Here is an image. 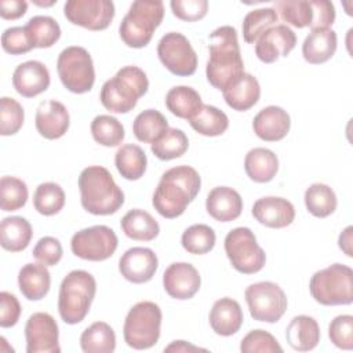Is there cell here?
I'll list each match as a JSON object with an SVG mask.
<instances>
[{
	"mask_svg": "<svg viewBox=\"0 0 353 353\" xmlns=\"http://www.w3.org/2000/svg\"><path fill=\"white\" fill-rule=\"evenodd\" d=\"M200 188L201 178L193 167H172L161 175L153 193L152 204L161 216L167 219L176 218L196 199Z\"/></svg>",
	"mask_w": 353,
	"mask_h": 353,
	"instance_id": "cell-1",
	"label": "cell"
},
{
	"mask_svg": "<svg viewBox=\"0 0 353 353\" xmlns=\"http://www.w3.org/2000/svg\"><path fill=\"white\" fill-rule=\"evenodd\" d=\"M210 58L205 66L208 83L223 91L244 74V62L240 52L237 30L225 25L210 34Z\"/></svg>",
	"mask_w": 353,
	"mask_h": 353,
	"instance_id": "cell-2",
	"label": "cell"
},
{
	"mask_svg": "<svg viewBox=\"0 0 353 353\" xmlns=\"http://www.w3.org/2000/svg\"><path fill=\"white\" fill-rule=\"evenodd\" d=\"M80 201L92 215H110L124 204V193L102 165H88L79 175Z\"/></svg>",
	"mask_w": 353,
	"mask_h": 353,
	"instance_id": "cell-3",
	"label": "cell"
},
{
	"mask_svg": "<svg viewBox=\"0 0 353 353\" xmlns=\"http://www.w3.org/2000/svg\"><path fill=\"white\" fill-rule=\"evenodd\" d=\"M149 80L146 73L134 65L123 66L106 80L101 88L99 99L103 108L112 113H128L146 94Z\"/></svg>",
	"mask_w": 353,
	"mask_h": 353,
	"instance_id": "cell-4",
	"label": "cell"
},
{
	"mask_svg": "<svg viewBox=\"0 0 353 353\" xmlns=\"http://www.w3.org/2000/svg\"><path fill=\"white\" fill-rule=\"evenodd\" d=\"M97 292L94 276L85 270L76 269L69 272L58 294V312L66 324H77L88 314Z\"/></svg>",
	"mask_w": 353,
	"mask_h": 353,
	"instance_id": "cell-5",
	"label": "cell"
},
{
	"mask_svg": "<svg viewBox=\"0 0 353 353\" xmlns=\"http://www.w3.org/2000/svg\"><path fill=\"white\" fill-rule=\"evenodd\" d=\"M164 18V4L160 0H137L124 15L119 33L125 46L131 48L146 47L154 30Z\"/></svg>",
	"mask_w": 353,
	"mask_h": 353,
	"instance_id": "cell-6",
	"label": "cell"
},
{
	"mask_svg": "<svg viewBox=\"0 0 353 353\" xmlns=\"http://www.w3.org/2000/svg\"><path fill=\"white\" fill-rule=\"evenodd\" d=\"M309 291L320 305H350L353 302L352 268L342 263H332L317 270L309 281Z\"/></svg>",
	"mask_w": 353,
	"mask_h": 353,
	"instance_id": "cell-7",
	"label": "cell"
},
{
	"mask_svg": "<svg viewBox=\"0 0 353 353\" xmlns=\"http://www.w3.org/2000/svg\"><path fill=\"white\" fill-rule=\"evenodd\" d=\"M161 309L157 303L142 301L135 303L127 313L123 336L125 343L137 350L154 346L160 338Z\"/></svg>",
	"mask_w": 353,
	"mask_h": 353,
	"instance_id": "cell-8",
	"label": "cell"
},
{
	"mask_svg": "<svg viewBox=\"0 0 353 353\" xmlns=\"http://www.w3.org/2000/svg\"><path fill=\"white\" fill-rule=\"evenodd\" d=\"M274 11L298 29L330 28L335 21V7L328 0H280L274 1Z\"/></svg>",
	"mask_w": 353,
	"mask_h": 353,
	"instance_id": "cell-9",
	"label": "cell"
},
{
	"mask_svg": "<svg viewBox=\"0 0 353 353\" xmlns=\"http://www.w3.org/2000/svg\"><path fill=\"white\" fill-rule=\"evenodd\" d=\"M57 72L66 90L74 94L88 92L95 83V69L90 52L80 46H70L61 51Z\"/></svg>",
	"mask_w": 353,
	"mask_h": 353,
	"instance_id": "cell-10",
	"label": "cell"
},
{
	"mask_svg": "<svg viewBox=\"0 0 353 353\" xmlns=\"http://www.w3.org/2000/svg\"><path fill=\"white\" fill-rule=\"evenodd\" d=\"M225 252L232 266L243 274H254L266 263V254L248 228H234L225 237Z\"/></svg>",
	"mask_w": 353,
	"mask_h": 353,
	"instance_id": "cell-11",
	"label": "cell"
},
{
	"mask_svg": "<svg viewBox=\"0 0 353 353\" xmlns=\"http://www.w3.org/2000/svg\"><path fill=\"white\" fill-rule=\"evenodd\" d=\"M244 298L251 317L256 321L277 323L288 306L284 291L273 281H259L248 285Z\"/></svg>",
	"mask_w": 353,
	"mask_h": 353,
	"instance_id": "cell-12",
	"label": "cell"
},
{
	"mask_svg": "<svg viewBox=\"0 0 353 353\" xmlns=\"http://www.w3.org/2000/svg\"><path fill=\"white\" fill-rule=\"evenodd\" d=\"M119 240L114 230L106 225H95L81 229L72 236L70 248L72 252L85 261L99 262L110 258Z\"/></svg>",
	"mask_w": 353,
	"mask_h": 353,
	"instance_id": "cell-13",
	"label": "cell"
},
{
	"mask_svg": "<svg viewBox=\"0 0 353 353\" xmlns=\"http://www.w3.org/2000/svg\"><path fill=\"white\" fill-rule=\"evenodd\" d=\"M157 55L163 66L175 76H192L197 69L196 51L179 32H168L160 39Z\"/></svg>",
	"mask_w": 353,
	"mask_h": 353,
	"instance_id": "cell-14",
	"label": "cell"
},
{
	"mask_svg": "<svg viewBox=\"0 0 353 353\" xmlns=\"http://www.w3.org/2000/svg\"><path fill=\"white\" fill-rule=\"evenodd\" d=\"M63 14L73 25L88 30H103L114 18V4L110 0H68Z\"/></svg>",
	"mask_w": 353,
	"mask_h": 353,
	"instance_id": "cell-15",
	"label": "cell"
},
{
	"mask_svg": "<svg viewBox=\"0 0 353 353\" xmlns=\"http://www.w3.org/2000/svg\"><path fill=\"white\" fill-rule=\"evenodd\" d=\"M28 353H59V330L55 319L44 312L33 313L25 324Z\"/></svg>",
	"mask_w": 353,
	"mask_h": 353,
	"instance_id": "cell-16",
	"label": "cell"
},
{
	"mask_svg": "<svg viewBox=\"0 0 353 353\" xmlns=\"http://www.w3.org/2000/svg\"><path fill=\"white\" fill-rule=\"evenodd\" d=\"M200 285L199 270L188 262H174L163 273V287L174 299L185 301L193 298Z\"/></svg>",
	"mask_w": 353,
	"mask_h": 353,
	"instance_id": "cell-17",
	"label": "cell"
},
{
	"mask_svg": "<svg viewBox=\"0 0 353 353\" xmlns=\"http://www.w3.org/2000/svg\"><path fill=\"white\" fill-rule=\"evenodd\" d=\"M255 43L258 59L265 63H273L280 57H287L295 48L296 36L291 28L280 23L263 32Z\"/></svg>",
	"mask_w": 353,
	"mask_h": 353,
	"instance_id": "cell-18",
	"label": "cell"
},
{
	"mask_svg": "<svg viewBox=\"0 0 353 353\" xmlns=\"http://www.w3.org/2000/svg\"><path fill=\"white\" fill-rule=\"evenodd\" d=\"M157 268V255L153 250L146 247L128 248L119 261V272L125 280L134 284H142L152 280Z\"/></svg>",
	"mask_w": 353,
	"mask_h": 353,
	"instance_id": "cell-19",
	"label": "cell"
},
{
	"mask_svg": "<svg viewBox=\"0 0 353 353\" xmlns=\"http://www.w3.org/2000/svg\"><path fill=\"white\" fill-rule=\"evenodd\" d=\"M34 124L37 132L46 139H58L63 137L69 128V112L59 101H43L37 106Z\"/></svg>",
	"mask_w": 353,
	"mask_h": 353,
	"instance_id": "cell-20",
	"label": "cell"
},
{
	"mask_svg": "<svg viewBox=\"0 0 353 353\" xmlns=\"http://www.w3.org/2000/svg\"><path fill=\"white\" fill-rule=\"evenodd\" d=\"M50 72L40 61H26L19 63L12 73V85L15 91L25 97L33 98L44 92L50 85Z\"/></svg>",
	"mask_w": 353,
	"mask_h": 353,
	"instance_id": "cell-21",
	"label": "cell"
},
{
	"mask_svg": "<svg viewBox=\"0 0 353 353\" xmlns=\"http://www.w3.org/2000/svg\"><path fill=\"white\" fill-rule=\"evenodd\" d=\"M252 215L261 223L272 229H281L295 219V208L283 197L268 196L258 199L252 205Z\"/></svg>",
	"mask_w": 353,
	"mask_h": 353,
	"instance_id": "cell-22",
	"label": "cell"
},
{
	"mask_svg": "<svg viewBox=\"0 0 353 353\" xmlns=\"http://www.w3.org/2000/svg\"><path fill=\"white\" fill-rule=\"evenodd\" d=\"M290 114L283 108L276 105L263 108L252 120L255 135L266 142L281 141L290 132Z\"/></svg>",
	"mask_w": 353,
	"mask_h": 353,
	"instance_id": "cell-23",
	"label": "cell"
},
{
	"mask_svg": "<svg viewBox=\"0 0 353 353\" xmlns=\"http://www.w3.org/2000/svg\"><path fill=\"white\" fill-rule=\"evenodd\" d=\"M205 210L215 221L230 222L240 216L243 199L237 190L229 186H216L207 196Z\"/></svg>",
	"mask_w": 353,
	"mask_h": 353,
	"instance_id": "cell-24",
	"label": "cell"
},
{
	"mask_svg": "<svg viewBox=\"0 0 353 353\" xmlns=\"http://www.w3.org/2000/svg\"><path fill=\"white\" fill-rule=\"evenodd\" d=\"M208 320L215 334L221 336H230L243 325L244 314L237 301L225 296L214 302Z\"/></svg>",
	"mask_w": 353,
	"mask_h": 353,
	"instance_id": "cell-25",
	"label": "cell"
},
{
	"mask_svg": "<svg viewBox=\"0 0 353 353\" xmlns=\"http://www.w3.org/2000/svg\"><path fill=\"white\" fill-rule=\"evenodd\" d=\"M338 37L331 28L313 29L303 40L302 55L309 63L319 65L331 59L336 51Z\"/></svg>",
	"mask_w": 353,
	"mask_h": 353,
	"instance_id": "cell-26",
	"label": "cell"
},
{
	"mask_svg": "<svg viewBox=\"0 0 353 353\" xmlns=\"http://www.w3.org/2000/svg\"><path fill=\"white\" fill-rule=\"evenodd\" d=\"M319 323L306 314L295 316L285 328V339L288 345L298 352L313 350L320 342Z\"/></svg>",
	"mask_w": 353,
	"mask_h": 353,
	"instance_id": "cell-27",
	"label": "cell"
},
{
	"mask_svg": "<svg viewBox=\"0 0 353 353\" xmlns=\"http://www.w3.org/2000/svg\"><path fill=\"white\" fill-rule=\"evenodd\" d=\"M222 94L228 106L237 112H245L259 101L261 85L256 77L250 73H244L234 83L226 87Z\"/></svg>",
	"mask_w": 353,
	"mask_h": 353,
	"instance_id": "cell-28",
	"label": "cell"
},
{
	"mask_svg": "<svg viewBox=\"0 0 353 353\" xmlns=\"http://www.w3.org/2000/svg\"><path fill=\"white\" fill-rule=\"evenodd\" d=\"M51 285V276L43 263H26L18 273V287L22 295L29 301L43 299Z\"/></svg>",
	"mask_w": 353,
	"mask_h": 353,
	"instance_id": "cell-29",
	"label": "cell"
},
{
	"mask_svg": "<svg viewBox=\"0 0 353 353\" xmlns=\"http://www.w3.org/2000/svg\"><path fill=\"white\" fill-rule=\"evenodd\" d=\"M244 170L251 181L266 183L276 176L279 171V159L270 149L254 148L245 154Z\"/></svg>",
	"mask_w": 353,
	"mask_h": 353,
	"instance_id": "cell-30",
	"label": "cell"
},
{
	"mask_svg": "<svg viewBox=\"0 0 353 353\" xmlns=\"http://www.w3.org/2000/svg\"><path fill=\"white\" fill-rule=\"evenodd\" d=\"M33 236L32 225L22 216H6L0 223V244L6 251H23Z\"/></svg>",
	"mask_w": 353,
	"mask_h": 353,
	"instance_id": "cell-31",
	"label": "cell"
},
{
	"mask_svg": "<svg viewBox=\"0 0 353 353\" xmlns=\"http://www.w3.org/2000/svg\"><path fill=\"white\" fill-rule=\"evenodd\" d=\"M124 234L137 241H152L160 233L157 221L145 210H130L120 221Z\"/></svg>",
	"mask_w": 353,
	"mask_h": 353,
	"instance_id": "cell-32",
	"label": "cell"
},
{
	"mask_svg": "<svg viewBox=\"0 0 353 353\" xmlns=\"http://www.w3.org/2000/svg\"><path fill=\"white\" fill-rule=\"evenodd\" d=\"M200 94L189 85L172 87L165 95L167 109L179 119L190 120L203 106Z\"/></svg>",
	"mask_w": 353,
	"mask_h": 353,
	"instance_id": "cell-33",
	"label": "cell"
},
{
	"mask_svg": "<svg viewBox=\"0 0 353 353\" xmlns=\"http://www.w3.org/2000/svg\"><path fill=\"white\" fill-rule=\"evenodd\" d=\"M114 165L123 178L128 181H137L143 176L148 159L141 146L127 143L117 149L114 154Z\"/></svg>",
	"mask_w": 353,
	"mask_h": 353,
	"instance_id": "cell-34",
	"label": "cell"
},
{
	"mask_svg": "<svg viewBox=\"0 0 353 353\" xmlns=\"http://www.w3.org/2000/svg\"><path fill=\"white\" fill-rule=\"evenodd\" d=\"M84 353H112L116 349V334L105 321H95L80 335Z\"/></svg>",
	"mask_w": 353,
	"mask_h": 353,
	"instance_id": "cell-35",
	"label": "cell"
},
{
	"mask_svg": "<svg viewBox=\"0 0 353 353\" xmlns=\"http://www.w3.org/2000/svg\"><path fill=\"white\" fill-rule=\"evenodd\" d=\"M168 128L167 119L156 109H146L141 112L132 123V132L135 138L150 145L156 142Z\"/></svg>",
	"mask_w": 353,
	"mask_h": 353,
	"instance_id": "cell-36",
	"label": "cell"
},
{
	"mask_svg": "<svg viewBox=\"0 0 353 353\" xmlns=\"http://www.w3.org/2000/svg\"><path fill=\"white\" fill-rule=\"evenodd\" d=\"M25 29L34 48H50L61 37L59 23L47 15L32 17L25 25Z\"/></svg>",
	"mask_w": 353,
	"mask_h": 353,
	"instance_id": "cell-37",
	"label": "cell"
},
{
	"mask_svg": "<svg viewBox=\"0 0 353 353\" xmlns=\"http://www.w3.org/2000/svg\"><path fill=\"white\" fill-rule=\"evenodd\" d=\"M189 123L196 132L204 137L222 135L229 127L226 113L212 105H203L199 113L194 114Z\"/></svg>",
	"mask_w": 353,
	"mask_h": 353,
	"instance_id": "cell-38",
	"label": "cell"
},
{
	"mask_svg": "<svg viewBox=\"0 0 353 353\" xmlns=\"http://www.w3.org/2000/svg\"><path fill=\"white\" fill-rule=\"evenodd\" d=\"M306 210L316 218L330 216L338 205L335 192L325 183H313L305 192Z\"/></svg>",
	"mask_w": 353,
	"mask_h": 353,
	"instance_id": "cell-39",
	"label": "cell"
},
{
	"mask_svg": "<svg viewBox=\"0 0 353 353\" xmlns=\"http://www.w3.org/2000/svg\"><path fill=\"white\" fill-rule=\"evenodd\" d=\"M189 148L186 134L179 128H168L156 142L150 145L152 153L159 160H172L185 154Z\"/></svg>",
	"mask_w": 353,
	"mask_h": 353,
	"instance_id": "cell-40",
	"label": "cell"
},
{
	"mask_svg": "<svg viewBox=\"0 0 353 353\" xmlns=\"http://www.w3.org/2000/svg\"><path fill=\"white\" fill-rule=\"evenodd\" d=\"M91 134L95 142L108 148L119 146L125 137L123 124L110 114L95 116L91 121Z\"/></svg>",
	"mask_w": 353,
	"mask_h": 353,
	"instance_id": "cell-41",
	"label": "cell"
},
{
	"mask_svg": "<svg viewBox=\"0 0 353 353\" xmlns=\"http://www.w3.org/2000/svg\"><path fill=\"white\" fill-rule=\"evenodd\" d=\"M33 205L41 215H55L65 205V192L55 182L40 183L33 194Z\"/></svg>",
	"mask_w": 353,
	"mask_h": 353,
	"instance_id": "cell-42",
	"label": "cell"
},
{
	"mask_svg": "<svg viewBox=\"0 0 353 353\" xmlns=\"http://www.w3.org/2000/svg\"><path fill=\"white\" fill-rule=\"evenodd\" d=\"M216 241V234L212 228L204 223H196L189 226L181 237L182 247L194 255H203L210 252Z\"/></svg>",
	"mask_w": 353,
	"mask_h": 353,
	"instance_id": "cell-43",
	"label": "cell"
},
{
	"mask_svg": "<svg viewBox=\"0 0 353 353\" xmlns=\"http://www.w3.org/2000/svg\"><path fill=\"white\" fill-rule=\"evenodd\" d=\"M277 22V12L274 8L265 7L250 11L243 19V39L245 43H255L263 32Z\"/></svg>",
	"mask_w": 353,
	"mask_h": 353,
	"instance_id": "cell-44",
	"label": "cell"
},
{
	"mask_svg": "<svg viewBox=\"0 0 353 353\" xmlns=\"http://www.w3.org/2000/svg\"><path fill=\"white\" fill-rule=\"evenodd\" d=\"M26 183L15 176H1L0 179V207L3 211H17L28 201Z\"/></svg>",
	"mask_w": 353,
	"mask_h": 353,
	"instance_id": "cell-45",
	"label": "cell"
},
{
	"mask_svg": "<svg viewBox=\"0 0 353 353\" xmlns=\"http://www.w3.org/2000/svg\"><path fill=\"white\" fill-rule=\"evenodd\" d=\"M25 120L23 108L18 101L10 97L0 98V134L3 137L17 134Z\"/></svg>",
	"mask_w": 353,
	"mask_h": 353,
	"instance_id": "cell-46",
	"label": "cell"
},
{
	"mask_svg": "<svg viewBox=\"0 0 353 353\" xmlns=\"http://www.w3.org/2000/svg\"><path fill=\"white\" fill-rule=\"evenodd\" d=\"M240 350L243 353H281L283 347L270 332L252 330L241 339Z\"/></svg>",
	"mask_w": 353,
	"mask_h": 353,
	"instance_id": "cell-47",
	"label": "cell"
},
{
	"mask_svg": "<svg viewBox=\"0 0 353 353\" xmlns=\"http://www.w3.org/2000/svg\"><path fill=\"white\" fill-rule=\"evenodd\" d=\"M328 336L332 345L343 350L353 349V316L341 314L331 320Z\"/></svg>",
	"mask_w": 353,
	"mask_h": 353,
	"instance_id": "cell-48",
	"label": "cell"
},
{
	"mask_svg": "<svg viewBox=\"0 0 353 353\" xmlns=\"http://www.w3.org/2000/svg\"><path fill=\"white\" fill-rule=\"evenodd\" d=\"M1 47L11 55L26 54L34 48L25 26H12L6 29L1 34Z\"/></svg>",
	"mask_w": 353,
	"mask_h": 353,
	"instance_id": "cell-49",
	"label": "cell"
},
{
	"mask_svg": "<svg viewBox=\"0 0 353 353\" xmlns=\"http://www.w3.org/2000/svg\"><path fill=\"white\" fill-rule=\"evenodd\" d=\"M33 258L46 266H55L63 254L61 241L52 236L41 237L33 247Z\"/></svg>",
	"mask_w": 353,
	"mask_h": 353,
	"instance_id": "cell-50",
	"label": "cell"
},
{
	"mask_svg": "<svg viewBox=\"0 0 353 353\" xmlns=\"http://www.w3.org/2000/svg\"><path fill=\"white\" fill-rule=\"evenodd\" d=\"M172 14L186 22H196L203 19L208 11L207 0H172L170 3Z\"/></svg>",
	"mask_w": 353,
	"mask_h": 353,
	"instance_id": "cell-51",
	"label": "cell"
},
{
	"mask_svg": "<svg viewBox=\"0 0 353 353\" xmlns=\"http://www.w3.org/2000/svg\"><path fill=\"white\" fill-rule=\"evenodd\" d=\"M21 316V305L15 295L7 291L0 292V327H14Z\"/></svg>",
	"mask_w": 353,
	"mask_h": 353,
	"instance_id": "cell-52",
	"label": "cell"
},
{
	"mask_svg": "<svg viewBox=\"0 0 353 353\" xmlns=\"http://www.w3.org/2000/svg\"><path fill=\"white\" fill-rule=\"evenodd\" d=\"M28 11V3L25 0H1L0 17L7 21L18 19Z\"/></svg>",
	"mask_w": 353,
	"mask_h": 353,
	"instance_id": "cell-53",
	"label": "cell"
},
{
	"mask_svg": "<svg viewBox=\"0 0 353 353\" xmlns=\"http://www.w3.org/2000/svg\"><path fill=\"white\" fill-rule=\"evenodd\" d=\"M352 234H353V228L352 226H346L341 232V234L338 237V245H339V248L343 251V254L346 256H353V248H352L353 237H352Z\"/></svg>",
	"mask_w": 353,
	"mask_h": 353,
	"instance_id": "cell-54",
	"label": "cell"
},
{
	"mask_svg": "<svg viewBox=\"0 0 353 353\" xmlns=\"http://www.w3.org/2000/svg\"><path fill=\"white\" fill-rule=\"evenodd\" d=\"M164 352H175V353H189V352H207V349L194 346L186 341H174L167 347H164Z\"/></svg>",
	"mask_w": 353,
	"mask_h": 353,
	"instance_id": "cell-55",
	"label": "cell"
},
{
	"mask_svg": "<svg viewBox=\"0 0 353 353\" xmlns=\"http://www.w3.org/2000/svg\"><path fill=\"white\" fill-rule=\"evenodd\" d=\"M33 3L34 4H37V6H40V7H50V6H52V4H55L57 3V0H52V1H50V3H43V1H37V0H33Z\"/></svg>",
	"mask_w": 353,
	"mask_h": 353,
	"instance_id": "cell-56",
	"label": "cell"
}]
</instances>
